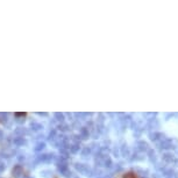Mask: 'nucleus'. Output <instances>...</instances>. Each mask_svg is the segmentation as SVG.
<instances>
[{
    "label": "nucleus",
    "instance_id": "obj_1",
    "mask_svg": "<svg viewBox=\"0 0 178 178\" xmlns=\"http://www.w3.org/2000/svg\"><path fill=\"white\" fill-rule=\"evenodd\" d=\"M125 178H137L134 174H127L126 176H125Z\"/></svg>",
    "mask_w": 178,
    "mask_h": 178
}]
</instances>
